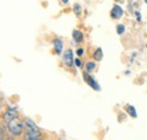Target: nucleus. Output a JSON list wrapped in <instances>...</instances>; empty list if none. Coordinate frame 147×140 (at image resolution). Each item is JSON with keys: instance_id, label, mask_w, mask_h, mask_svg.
Masks as SVG:
<instances>
[{"instance_id": "obj_21", "label": "nucleus", "mask_w": 147, "mask_h": 140, "mask_svg": "<svg viewBox=\"0 0 147 140\" xmlns=\"http://www.w3.org/2000/svg\"><path fill=\"white\" fill-rule=\"evenodd\" d=\"M36 140H44V139H42V138H40V139H36Z\"/></svg>"}, {"instance_id": "obj_2", "label": "nucleus", "mask_w": 147, "mask_h": 140, "mask_svg": "<svg viewBox=\"0 0 147 140\" xmlns=\"http://www.w3.org/2000/svg\"><path fill=\"white\" fill-rule=\"evenodd\" d=\"M23 123H24V131H25V132L40 131V129H38V127L35 124V122H34L32 119H30V118H25Z\"/></svg>"}, {"instance_id": "obj_1", "label": "nucleus", "mask_w": 147, "mask_h": 140, "mask_svg": "<svg viewBox=\"0 0 147 140\" xmlns=\"http://www.w3.org/2000/svg\"><path fill=\"white\" fill-rule=\"evenodd\" d=\"M7 128H8V131L10 132V135L15 136V137H18L24 132V123L23 121H20L18 118L9 121L7 123Z\"/></svg>"}, {"instance_id": "obj_13", "label": "nucleus", "mask_w": 147, "mask_h": 140, "mask_svg": "<svg viewBox=\"0 0 147 140\" xmlns=\"http://www.w3.org/2000/svg\"><path fill=\"white\" fill-rule=\"evenodd\" d=\"M125 30H126V27H125V25H122V24H119L118 26H117V33L119 35H122L125 33Z\"/></svg>"}, {"instance_id": "obj_17", "label": "nucleus", "mask_w": 147, "mask_h": 140, "mask_svg": "<svg viewBox=\"0 0 147 140\" xmlns=\"http://www.w3.org/2000/svg\"><path fill=\"white\" fill-rule=\"evenodd\" d=\"M83 53H84V50H83L82 48H79V49L77 50V55H79V57H80V55H82Z\"/></svg>"}, {"instance_id": "obj_20", "label": "nucleus", "mask_w": 147, "mask_h": 140, "mask_svg": "<svg viewBox=\"0 0 147 140\" xmlns=\"http://www.w3.org/2000/svg\"><path fill=\"white\" fill-rule=\"evenodd\" d=\"M68 1H69V0H62V2H63V3H67Z\"/></svg>"}, {"instance_id": "obj_14", "label": "nucleus", "mask_w": 147, "mask_h": 140, "mask_svg": "<svg viewBox=\"0 0 147 140\" xmlns=\"http://www.w3.org/2000/svg\"><path fill=\"white\" fill-rule=\"evenodd\" d=\"M74 11H75V14H76L77 16H79V15L82 14V7H80L79 3H76V5L74 6Z\"/></svg>"}, {"instance_id": "obj_11", "label": "nucleus", "mask_w": 147, "mask_h": 140, "mask_svg": "<svg viewBox=\"0 0 147 140\" xmlns=\"http://www.w3.org/2000/svg\"><path fill=\"white\" fill-rule=\"evenodd\" d=\"M85 68H86V72H93V71L95 70V68H96V65H95V62L88 61V62L86 63Z\"/></svg>"}, {"instance_id": "obj_8", "label": "nucleus", "mask_w": 147, "mask_h": 140, "mask_svg": "<svg viewBox=\"0 0 147 140\" xmlns=\"http://www.w3.org/2000/svg\"><path fill=\"white\" fill-rule=\"evenodd\" d=\"M53 46H55V51L57 54H61L62 49H63V43L60 38H55L53 40Z\"/></svg>"}, {"instance_id": "obj_19", "label": "nucleus", "mask_w": 147, "mask_h": 140, "mask_svg": "<svg viewBox=\"0 0 147 140\" xmlns=\"http://www.w3.org/2000/svg\"><path fill=\"white\" fill-rule=\"evenodd\" d=\"M136 15H137V19H138V20H140V15H139V13H138V11H136Z\"/></svg>"}, {"instance_id": "obj_22", "label": "nucleus", "mask_w": 147, "mask_h": 140, "mask_svg": "<svg viewBox=\"0 0 147 140\" xmlns=\"http://www.w3.org/2000/svg\"><path fill=\"white\" fill-rule=\"evenodd\" d=\"M145 2H146V3H147V0H145Z\"/></svg>"}, {"instance_id": "obj_3", "label": "nucleus", "mask_w": 147, "mask_h": 140, "mask_svg": "<svg viewBox=\"0 0 147 140\" xmlns=\"http://www.w3.org/2000/svg\"><path fill=\"white\" fill-rule=\"evenodd\" d=\"M83 77H84V80L88 84V86H91L93 89H95V90H100V89H101L100 85L97 84V81L93 78L92 76H90V75H88V72H86V71H85V72L83 73Z\"/></svg>"}, {"instance_id": "obj_15", "label": "nucleus", "mask_w": 147, "mask_h": 140, "mask_svg": "<svg viewBox=\"0 0 147 140\" xmlns=\"http://www.w3.org/2000/svg\"><path fill=\"white\" fill-rule=\"evenodd\" d=\"M0 140H14V139H13V137H11V136H7V135H5V133H3V136L1 137V139Z\"/></svg>"}, {"instance_id": "obj_16", "label": "nucleus", "mask_w": 147, "mask_h": 140, "mask_svg": "<svg viewBox=\"0 0 147 140\" xmlns=\"http://www.w3.org/2000/svg\"><path fill=\"white\" fill-rule=\"evenodd\" d=\"M75 65H76L77 67H82V61H80V59H75Z\"/></svg>"}, {"instance_id": "obj_10", "label": "nucleus", "mask_w": 147, "mask_h": 140, "mask_svg": "<svg viewBox=\"0 0 147 140\" xmlns=\"http://www.w3.org/2000/svg\"><path fill=\"white\" fill-rule=\"evenodd\" d=\"M93 58H94L96 61H101V60L103 59V51H102L101 48H97V49L95 50V52L93 54Z\"/></svg>"}, {"instance_id": "obj_23", "label": "nucleus", "mask_w": 147, "mask_h": 140, "mask_svg": "<svg viewBox=\"0 0 147 140\" xmlns=\"http://www.w3.org/2000/svg\"><path fill=\"white\" fill-rule=\"evenodd\" d=\"M115 1H120V0H115Z\"/></svg>"}, {"instance_id": "obj_6", "label": "nucleus", "mask_w": 147, "mask_h": 140, "mask_svg": "<svg viewBox=\"0 0 147 140\" xmlns=\"http://www.w3.org/2000/svg\"><path fill=\"white\" fill-rule=\"evenodd\" d=\"M42 136L41 130L40 131H33V132H25L24 133V140H36L40 139Z\"/></svg>"}, {"instance_id": "obj_7", "label": "nucleus", "mask_w": 147, "mask_h": 140, "mask_svg": "<svg viewBox=\"0 0 147 140\" xmlns=\"http://www.w3.org/2000/svg\"><path fill=\"white\" fill-rule=\"evenodd\" d=\"M122 15H123L122 8H121L120 6H118V5H115V6L112 8V10H111V17L114 18V19H119V18L122 17Z\"/></svg>"}, {"instance_id": "obj_4", "label": "nucleus", "mask_w": 147, "mask_h": 140, "mask_svg": "<svg viewBox=\"0 0 147 140\" xmlns=\"http://www.w3.org/2000/svg\"><path fill=\"white\" fill-rule=\"evenodd\" d=\"M62 60L65 62V65L67 67H71L75 62V59H74V54L73 51L69 49V50H66V52L63 53V57H62Z\"/></svg>"}, {"instance_id": "obj_9", "label": "nucleus", "mask_w": 147, "mask_h": 140, "mask_svg": "<svg viewBox=\"0 0 147 140\" xmlns=\"http://www.w3.org/2000/svg\"><path fill=\"white\" fill-rule=\"evenodd\" d=\"M73 37L76 43H82L83 40H84V35H83V33L80 31H78V30H75L73 32Z\"/></svg>"}, {"instance_id": "obj_12", "label": "nucleus", "mask_w": 147, "mask_h": 140, "mask_svg": "<svg viewBox=\"0 0 147 140\" xmlns=\"http://www.w3.org/2000/svg\"><path fill=\"white\" fill-rule=\"evenodd\" d=\"M127 112L129 113V115L132 116V118H136V116H137L136 108H135L134 106H131V105H128V106H127Z\"/></svg>"}, {"instance_id": "obj_18", "label": "nucleus", "mask_w": 147, "mask_h": 140, "mask_svg": "<svg viewBox=\"0 0 147 140\" xmlns=\"http://www.w3.org/2000/svg\"><path fill=\"white\" fill-rule=\"evenodd\" d=\"M2 136H3V131H2V129H1V127H0V139H1Z\"/></svg>"}, {"instance_id": "obj_5", "label": "nucleus", "mask_w": 147, "mask_h": 140, "mask_svg": "<svg viewBox=\"0 0 147 140\" xmlns=\"http://www.w3.org/2000/svg\"><path fill=\"white\" fill-rule=\"evenodd\" d=\"M17 118H18V113H17V111L11 110V108L7 110V111L3 113V116H2L3 121L7 123L9 122V121H11V120H14V119H17Z\"/></svg>"}]
</instances>
